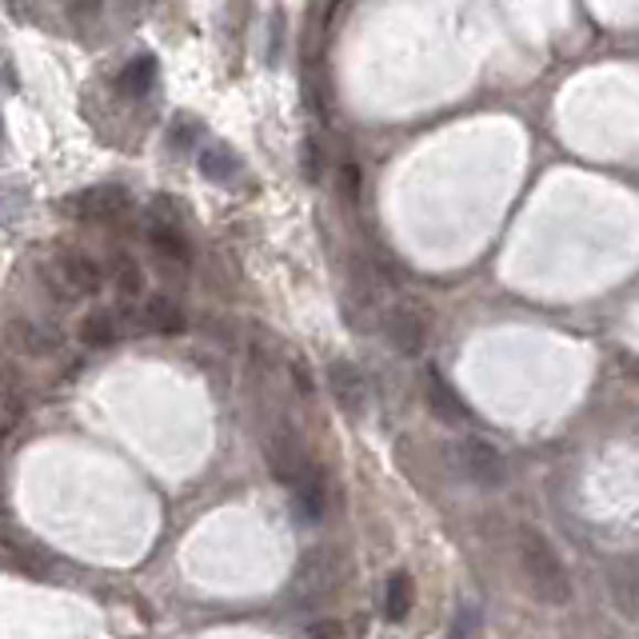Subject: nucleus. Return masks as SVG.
Wrapping results in <instances>:
<instances>
[{"mask_svg":"<svg viewBox=\"0 0 639 639\" xmlns=\"http://www.w3.org/2000/svg\"><path fill=\"white\" fill-rule=\"evenodd\" d=\"M520 572H524L528 587L540 604H552V608H564L572 604V576H567L564 560L547 535H540L535 528H524L520 532Z\"/></svg>","mask_w":639,"mask_h":639,"instance_id":"nucleus-1","label":"nucleus"},{"mask_svg":"<svg viewBox=\"0 0 639 639\" xmlns=\"http://www.w3.org/2000/svg\"><path fill=\"white\" fill-rule=\"evenodd\" d=\"M41 280L53 300H81V296H96L108 284L105 264L96 260L93 252L84 248H64L41 268Z\"/></svg>","mask_w":639,"mask_h":639,"instance_id":"nucleus-2","label":"nucleus"},{"mask_svg":"<svg viewBox=\"0 0 639 639\" xmlns=\"http://www.w3.org/2000/svg\"><path fill=\"white\" fill-rule=\"evenodd\" d=\"M451 468L460 480H468L472 488H483V492H492L508 480V464H503L500 448L492 440H483V436H468L451 448Z\"/></svg>","mask_w":639,"mask_h":639,"instance_id":"nucleus-3","label":"nucleus"},{"mask_svg":"<svg viewBox=\"0 0 639 639\" xmlns=\"http://www.w3.org/2000/svg\"><path fill=\"white\" fill-rule=\"evenodd\" d=\"M132 209V196L120 184H96V189H81L64 200V216H73L81 224H113Z\"/></svg>","mask_w":639,"mask_h":639,"instance_id":"nucleus-4","label":"nucleus"},{"mask_svg":"<svg viewBox=\"0 0 639 639\" xmlns=\"http://www.w3.org/2000/svg\"><path fill=\"white\" fill-rule=\"evenodd\" d=\"M328 388H332L336 408L344 412L348 419H364L368 416V404H372V392H368V380L356 364L348 360H336L328 364Z\"/></svg>","mask_w":639,"mask_h":639,"instance_id":"nucleus-5","label":"nucleus"},{"mask_svg":"<svg viewBox=\"0 0 639 639\" xmlns=\"http://www.w3.org/2000/svg\"><path fill=\"white\" fill-rule=\"evenodd\" d=\"M125 320H132L137 324V332H157V336H177L184 332V312H180V305L172 300V296L157 292L148 296V300H140V305L125 308Z\"/></svg>","mask_w":639,"mask_h":639,"instance_id":"nucleus-6","label":"nucleus"},{"mask_svg":"<svg viewBox=\"0 0 639 639\" xmlns=\"http://www.w3.org/2000/svg\"><path fill=\"white\" fill-rule=\"evenodd\" d=\"M388 344L396 348L400 356H424V348H428V316L419 312L416 305H400L388 312Z\"/></svg>","mask_w":639,"mask_h":639,"instance_id":"nucleus-7","label":"nucleus"},{"mask_svg":"<svg viewBox=\"0 0 639 639\" xmlns=\"http://www.w3.org/2000/svg\"><path fill=\"white\" fill-rule=\"evenodd\" d=\"M268 468H273V476L284 483V488H292V483L312 468V460L305 456L300 440H292V436H276V440H268Z\"/></svg>","mask_w":639,"mask_h":639,"instance_id":"nucleus-8","label":"nucleus"},{"mask_svg":"<svg viewBox=\"0 0 639 639\" xmlns=\"http://www.w3.org/2000/svg\"><path fill=\"white\" fill-rule=\"evenodd\" d=\"M288 496H292V515L300 524H320V520H324L328 496H324L320 476H316V468H308V472L288 488Z\"/></svg>","mask_w":639,"mask_h":639,"instance_id":"nucleus-9","label":"nucleus"},{"mask_svg":"<svg viewBox=\"0 0 639 639\" xmlns=\"http://www.w3.org/2000/svg\"><path fill=\"white\" fill-rule=\"evenodd\" d=\"M611 596L628 616H639V556H624L608 567Z\"/></svg>","mask_w":639,"mask_h":639,"instance_id":"nucleus-10","label":"nucleus"},{"mask_svg":"<svg viewBox=\"0 0 639 639\" xmlns=\"http://www.w3.org/2000/svg\"><path fill=\"white\" fill-rule=\"evenodd\" d=\"M428 388H424V396H428V408L436 419H448V424H460V419H468V408H464V400L456 396V388H451L448 380L440 376V372H428V380H424Z\"/></svg>","mask_w":639,"mask_h":639,"instance_id":"nucleus-11","label":"nucleus"},{"mask_svg":"<svg viewBox=\"0 0 639 639\" xmlns=\"http://www.w3.org/2000/svg\"><path fill=\"white\" fill-rule=\"evenodd\" d=\"M120 320H125V316L108 312V308H96V312H88L81 320L76 336H81L84 348H113L116 340H120Z\"/></svg>","mask_w":639,"mask_h":639,"instance_id":"nucleus-12","label":"nucleus"},{"mask_svg":"<svg viewBox=\"0 0 639 639\" xmlns=\"http://www.w3.org/2000/svg\"><path fill=\"white\" fill-rule=\"evenodd\" d=\"M12 340L29 352L32 360H44V356H53L56 352V332H49L44 324H36V320H12Z\"/></svg>","mask_w":639,"mask_h":639,"instance_id":"nucleus-13","label":"nucleus"},{"mask_svg":"<svg viewBox=\"0 0 639 639\" xmlns=\"http://www.w3.org/2000/svg\"><path fill=\"white\" fill-rule=\"evenodd\" d=\"M148 244L172 264H189V241L180 236V228L172 221H152L148 224Z\"/></svg>","mask_w":639,"mask_h":639,"instance_id":"nucleus-14","label":"nucleus"},{"mask_svg":"<svg viewBox=\"0 0 639 639\" xmlns=\"http://www.w3.org/2000/svg\"><path fill=\"white\" fill-rule=\"evenodd\" d=\"M113 288L125 296V300H140V296H145V268H140L128 252L113 256Z\"/></svg>","mask_w":639,"mask_h":639,"instance_id":"nucleus-15","label":"nucleus"},{"mask_svg":"<svg viewBox=\"0 0 639 639\" xmlns=\"http://www.w3.org/2000/svg\"><path fill=\"white\" fill-rule=\"evenodd\" d=\"M412 599H416V592H412V576L408 572H392L388 584H384V611H388L392 624H400V619L408 616Z\"/></svg>","mask_w":639,"mask_h":639,"instance_id":"nucleus-16","label":"nucleus"},{"mask_svg":"<svg viewBox=\"0 0 639 639\" xmlns=\"http://www.w3.org/2000/svg\"><path fill=\"white\" fill-rule=\"evenodd\" d=\"M236 168L241 164H236V157H232L228 148H204V152H200V172L209 180H216V184L236 177Z\"/></svg>","mask_w":639,"mask_h":639,"instance_id":"nucleus-17","label":"nucleus"},{"mask_svg":"<svg viewBox=\"0 0 639 639\" xmlns=\"http://www.w3.org/2000/svg\"><path fill=\"white\" fill-rule=\"evenodd\" d=\"M152 76H157V64L148 61V56H140V61H132L125 68V76H120V88H125L128 96H145L148 84H152Z\"/></svg>","mask_w":639,"mask_h":639,"instance_id":"nucleus-18","label":"nucleus"},{"mask_svg":"<svg viewBox=\"0 0 639 639\" xmlns=\"http://www.w3.org/2000/svg\"><path fill=\"white\" fill-rule=\"evenodd\" d=\"M4 560H9L12 567H21V572H32V576H41V572H44L41 552H36L32 544H12V540H9V547H4Z\"/></svg>","mask_w":639,"mask_h":639,"instance_id":"nucleus-19","label":"nucleus"},{"mask_svg":"<svg viewBox=\"0 0 639 639\" xmlns=\"http://www.w3.org/2000/svg\"><path fill=\"white\" fill-rule=\"evenodd\" d=\"M21 424V400H17V384H12V372H9V388H4V432H12Z\"/></svg>","mask_w":639,"mask_h":639,"instance_id":"nucleus-20","label":"nucleus"},{"mask_svg":"<svg viewBox=\"0 0 639 639\" xmlns=\"http://www.w3.org/2000/svg\"><path fill=\"white\" fill-rule=\"evenodd\" d=\"M456 636H468V631H480V611H472V608H464V619L456 624Z\"/></svg>","mask_w":639,"mask_h":639,"instance_id":"nucleus-21","label":"nucleus"},{"mask_svg":"<svg viewBox=\"0 0 639 639\" xmlns=\"http://www.w3.org/2000/svg\"><path fill=\"white\" fill-rule=\"evenodd\" d=\"M356 184H360V172H356V164L348 160V164H344V189L352 192V196H356Z\"/></svg>","mask_w":639,"mask_h":639,"instance_id":"nucleus-22","label":"nucleus"},{"mask_svg":"<svg viewBox=\"0 0 639 639\" xmlns=\"http://www.w3.org/2000/svg\"><path fill=\"white\" fill-rule=\"evenodd\" d=\"M308 636H344V628H340V624H312Z\"/></svg>","mask_w":639,"mask_h":639,"instance_id":"nucleus-23","label":"nucleus"}]
</instances>
